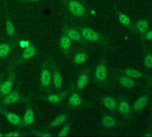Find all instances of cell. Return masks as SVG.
I'll list each match as a JSON object with an SVG mask.
<instances>
[{
  "instance_id": "603a6c76",
  "label": "cell",
  "mask_w": 152,
  "mask_h": 137,
  "mask_svg": "<svg viewBox=\"0 0 152 137\" xmlns=\"http://www.w3.org/2000/svg\"><path fill=\"white\" fill-rule=\"evenodd\" d=\"M11 51V48L8 44H0V57L7 56Z\"/></svg>"
},
{
  "instance_id": "d6a6232c",
  "label": "cell",
  "mask_w": 152,
  "mask_h": 137,
  "mask_svg": "<svg viewBox=\"0 0 152 137\" xmlns=\"http://www.w3.org/2000/svg\"><path fill=\"white\" fill-rule=\"evenodd\" d=\"M0 136H2V133H0Z\"/></svg>"
},
{
  "instance_id": "7402d4cb",
  "label": "cell",
  "mask_w": 152,
  "mask_h": 137,
  "mask_svg": "<svg viewBox=\"0 0 152 137\" xmlns=\"http://www.w3.org/2000/svg\"><path fill=\"white\" fill-rule=\"evenodd\" d=\"M124 72L127 76H129L132 79L133 78H140L142 75V73H140V71L135 70V69H125Z\"/></svg>"
},
{
  "instance_id": "9a60e30c",
  "label": "cell",
  "mask_w": 152,
  "mask_h": 137,
  "mask_svg": "<svg viewBox=\"0 0 152 137\" xmlns=\"http://www.w3.org/2000/svg\"><path fill=\"white\" fill-rule=\"evenodd\" d=\"M68 102H69V104L71 106L77 107L82 103V99H81V97H80V95L78 93H73L72 95H71Z\"/></svg>"
},
{
  "instance_id": "4316f807",
  "label": "cell",
  "mask_w": 152,
  "mask_h": 137,
  "mask_svg": "<svg viewBox=\"0 0 152 137\" xmlns=\"http://www.w3.org/2000/svg\"><path fill=\"white\" fill-rule=\"evenodd\" d=\"M7 33L10 37H13L15 34V28L11 21L7 22Z\"/></svg>"
},
{
  "instance_id": "277c9868",
  "label": "cell",
  "mask_w": 152,
  "mask_h": 137,
  "mask_svg": "<svg viewBox=\"0 0 152 137\" xmlns=\"http://www.w3.org/2000/svg\"><path fill=\"white\" fill-rule=\"evenodd\" d=\"M40 82L45 87H48L51 83V73L48 68H43L40 73Z\"/></svg>"
},
{
  "instance_id": "d4e9b609",
  "label": "cell",
  "mask_w": 152,
  "mask_h": 137,
  "mask_svg": "<svg viewBox=\"0 0 152 137\" xmlns=\"http://www.w3.org/2000/svg\"><path fill=\"white\" fill-rule=\"evenodd\" d=\"M64 94H60V95H56V94H50L48 96V100L53 104H57L61 101L62 98H63Z\"/></svg>"
},
{
  "instance_id": "f546056e",
  "label": "cell",
  "mask_w": 152,
  "mask_h": 137,
  "mask_svg": "<svg viewBox=\"0 0 152 137\" xmlns=\"http://www.w3.org/2000/svg\"><path fill=\"white\" fill-rule=\"evenodd\" d=\"M6 136H8V137H17V136H20V134L18 133H15V132H11V133H8L7 134H6Z\"/></svg>"
},
{
  "instance_id": "e0dca14e",
  "label": "cell",
  "mask_w": 152,
  "mask_h": 137,
  "mask_svg": "<svg viewBox=\"0 0 152 137\" xmlns=\"http://www.w3.org/2000/svg\"><path fill=\"white\" fill-rule=\"evenodd\" d=\"M88 81H89V76H88V75L83 74L82 75H80V77H79V79H78V84H77L78 88L81 89V90L84 89V88L86 87L87 84H88Z\"/></svg>"
},
{
  "instance_id": "cb8c5ba5",
  "label": "cell",
  "mask_w": 152,
  "mask_h": 137,
  "mask_svg": "<svg viewBox=\"0 0 152 137\" xmlns=\"http://www.w3.org/2000/svg\"><path fill=\"white\" fill-rule=\"evenodd\" d=\"M87 60V55L84 52L78 53L74 56V62L76 64H83Z\"/></svg>"
},
{
  "instance_id": "5b68a950",
  "label": "cell",
  "mask_w": 152,
  "mask_h": 137,
  "mask_svg": "<svg viewBox=\"0 0 152 137\" xmlns=\"http://www.w3.org/2000/svg\"><path fill=\"white\" fill-rule=\"evenodd\" d=\"M6 116H7V119L8 120V122L12 125H22L23 123V120L19 117L15 113H12V112H7L6 113Z\"/></svg>"
},
{
  "instance_id": "83f0119b",
  "label": "cell",
  "mask_w": 152,
  "mask_h": 137,
  "mask_svg": "<svg viewBox=\"0 0 152 137\" xmlns=\"http://www.w3.org/2000/svg\"><path fill=\"white\" fill-rule=\"evenodd\" d=\"M144 64L147 68H152V55H147L145 56Z\"/></svg>"
},
{
  "instance_id": "1f68e13d",
  "label": "cell",
  "mask_w": 152,
  "mask_h": 137,
  "mask_svg": "<svg viewBox=\"0 0 152 137\" xmlns=\"http://www.w3.org/2000/svg\"><path fill=\"white\" fill-rule=\"evenodd\" d=\"M31 1H39V0H31Z\"/></svg>"
},
{
  "instance_id": "d6986e66",
  "label": "cell",
  "mask_w": 152,
  "mask_h": 137,
  "mask_svg": "<svg viewBox=\"0 0 152 137\" xmlns=\"http://www.w3.org/2000/svg\"><path fill=\"white\" fill-rule=\"evenodd\" d=\"M35 52H36V49L34 48V46L32 45H30L27 47V48L24 50V52L23 53V57L24 59H28L31 56H33L35 55Z\"/></svg>"
},
{
  "instance_id": "30bf717a",
  "label": "cell",
  "mask_w": 152,
  "mask_h": 137,
  "mask_svg": "<svg viewBox=\"0 0 152 137\" xmlns=\"http://www.w3.org/2000/svg\"><path fill=\"white\" fill-rule=\"evenodd\" d=\"M103 104L105 105L106 108H107L111 111H114L117 108V102L112 97H106V98H104Z\"/></svg>"
},
{
  "instance_id": "7c38bea8",
  "label": "cell",
  "mask_w": 152,
  "mask_h": 137,
  "mask_svg": "<svg viewBox=\"0 0 152 137\" xmlns=\"http://www.w3.org/2000/svg\"><path fill=\"white\" fill-rule=\"evenodd\" d=\"M118 110L121 114H123L124 116H127L130 112V105L127 101L125 100H122L120 103H119V106H118Z\"/></svg>"
},
{
  "instance_id": "4fadbf2b",
  "label": "cell",
  "mask_w": 152,
  "mask_h": 137,
  "mask_svg": "<svg viewBox=\"0 0 152 137\" xmlns=\"http://www.w3.org/2000/svg\"><path fill=\"white\" fill-rule=\"evenodd\" d=\"M101 123H102L103 126L107 127V128L113 127V126L115 125V118H114L113 116H104V117L101 119Z\"/></svg>"
},
{
  "instance_id": "6da1fadb",
  "label": "cell",
  "mask_w": 152,
  "mask_h": 137,
  "mask_svg": "<svg viewBox=\"0 0 152 137\" xmlns=\"http://www.w3.org/2000/svg\"><path fill=\"white\" fill-rule=\"evenodd\" d=\"M68 9L76 17H82L85 14L84 7L76 0H71L68 4Z\"/></svg>"
},
{
  "instance_id": "484cf974",
  "label": "cell",
  "mask_w": 152,
  "mask_h": 137,
  "mask_svg": "<svg viewBox=\"0 0 152 137\" xmlns=\"http://www.w3.org/2000/svg\"><path fill=\"white\" fill-rule=\"evenodd\" d=\"M118 19H119V22L124 26H129L131 23V19L129 18V16H127L124 14H119Z\"/></svg>"
},
{
  "instance_id": "ffe728a7",
  "label": "cell",
  "mask_w": 152,
  "mask_h": 137,
  "mask_svg": "<svg viewBox=\"0 0 152 137\" xmlns=\"http://www.w3.org/2000/svg\"><path fill=\"white\" fill-rule=\"evenodd\" d=\"M60 45L64 50H67L71 47V40L66 35H62L60 38Z\"/></svg>"
},
{
  "instance_id": "ac0fdd59",
  "label": "cell",
  "mask_w": 152,
  "mask_h": 137,
  "mask_svg": "<svg viewBox=\"0 0 152 137\" xmlns=\"http://www.w3.org/2000/svg\"><path fill=\"white\" fill-rule=\"evenodd\" d=\"M53 84L55 85V87L56 89H59L62 87L63 84V78L61 76V75L58 72H55L54 75H53Z\"/></svg>"
},
{
  "instance_id": "52a82bcc",
  "label": "cell",
  "mask_w": 152,
  "mask_h": 137,
  "mask_svg": "<svg viewBox=\"0 0 152 137\" xmlns=\"http://www.w3.org/2000/svg\"><path fill=\"white\" fill-rule=\"evenodd\" d=\"M21 98V95L17 92H13V93H9L7 95V97L4 99L3 100V103L5 105H12V104H15Z\"/></svg>"
},
{
  "instance_id": "4dcf8cb0",
  "label": "cell",
  "mask_w": 152,
  "mask_h": 137,
  "mask_svg": "<svg viewBox=\"0 0 152 137\" xmlns=\"http://www.w3.org/2000/svg\"><path fill=\"white\" fill-rule=\"evenodd\" d=\"M146 39L148 40H152V31L148 32V33L146 34Z\"/></svg>"
},
{
  "instance_id": "44dd1931",
  "label": "cell",
  "mask_w": 152,
  "mask_h": 137,
  "mask_svg": "<svg viewBox=\"0 0 152 137\" xmlns=\"http://www.w3.org/2000/svg\"><path fill=\"white\" fill-rule=\"evenodd\" d=\"M66 120V116L65 115H60L58 116L56 118H55L51 123H50V126L51 127H56V126H58L62 124H64Z\"/></svg>"
},
{
  "instance_id": "836d02e7",
  "label": "cell",
  "mask_w": 152,
  "mask_h": 137,
  "mask_svg": "<svg viewBox=\"0 0 152 137\" xmlns=\"http://www.w3.org/2000/svg\"><path fill=\"white\" fill-rule=\"evenodd\" d=\"M0 87H1V84H0Z\"/></svg>"
},
{
  "instance_id": "8992f818",
  "label": "cell",
  "mask_w": 152,
  "mask_h": 137,
  "mask_svg": "<svg viewBox=\"0 0 152 137\" xmlns=\"http://www.w3.org/2000/svg\"><path fill=\"white\" fill-rule=\"evenodd\" d=\"M12 88H13V79H12V77H10L1 84L0 91H1V93L3 95H7L11 92Z\"/></svg>"
},
{
  "instance_id": "ba28073f",
  "label": "cell",
  "mask_w": 152,
  "mask_h": 137,
  "mask_svg": "<svg viewBox=\"0 0 152 137\" xmlns=\"http://www.w3.org/2000/svg\"><path fill=\"white\" fill-rule=\"evenodd\" d=\"M23 120V123L25 125H32V124L35 123V121H36L35 115H34V113H33V111H32V109L31 108L26 110Z\"/></svg>"
},
{
  "instance_id": "7a4b0ae2",
  "label": "cell",
  "mask_w": 152,
  "mask_h": 137,
  "mask_svg": "<svg viewBox=\"0 0 152 137\" xmlns=\"http://www.w3.org/2000/svg\"><path fill=\"white\" fill-rule=\"evenodd\" d=\"M82 36L89 41H97L100 39L99 34L91 28H83L81 30Z\"/></svg>"
},
{
  "instance_id": "3957f363",
  "label": "cell",
  "mask_w": 152,
  "mask_h": 137,
  "mask_svg": "<svg viewBox=\"0 0 152 137\" xmlns=\"http://www.w3.org/2000/svg\"><path fill=\"white\" fill-rule=\"evenodd\" d=\"M107 76V67L104 64H99L95 71V77L97 78V80H99V82H104L106 81Z\"/></svg>"
},
{
  "instance_id": "8fae6325",
  "label": "cell",
  "mask_w": 152,
  "mask_h": 137,
  "mask_svg": "<svg viewBox=\"0 0 152 137\" xmlns=\"http://www.w3.org/2000/svg\"><path fill=\"white\" fill-rule=\"evenodd\" d=\"M119 83H120L123 86H124V87H126V88H132V87H133V86L135 85V84H134L132 78L127 76V75H126V76H122V77H120Z\"/></svg>"
},
{
  "instance_id": "2e32d148",
  "label": "cell",
  "mask_w": 152,
  "mask_h": 137,
  "mask_svg": "<svg viewBox=\"0 0 152 137\" xmlns=\"http://www.w3.org/2000/svg\"><path fill=\"white\" fill-rule=\"evenodd\" d=\"M66 36L70 40H74V41H81L82 40V37H81L80 33L77 31H75V30H69V31H67Z\"/></svg>"
},
{
  "instance_id": "5bb4252c",
  "label": "cell",
  "mask_w": 152,
  "mask_h": 137,
  "mask_svg": "<svg viewBox=\"0 0 152 137\" xmlns=\"http://www.w3.org/2000/svg\"><path fill=\"white\" fill-rule=\"evenodd\" d=\"M136 27H137V30L139 31V32L140 34H145L148 31V23L146 20L140 21L136 23Z\"/></svg>"
},
{
  "instance_id": "9c48e42d",
  "label": "cell",
  "mask_w": 152,
  "mask_h": 137,
  "mask_svg": "<svg viewBox=\"0 0 152 137\" xmlns=\"http://www.w3.org/2000/svg\"><path fill=\"white\" fill-rule=\"evenodd\" d=\"M148 102V99L147 96H141L134 103H133V108L135 110H140L146 107V105Z\"/></svg>"
},
{
  "instance_id": "f1b7e54d",
  "label": "cell",
  "mask_w": 152,
  "mask_h": 137,
  "mask_svg": "<svg viewBox=\"0 0 152 137\" xmlns=\"http://www.w3.org/2000/svg\"><path fill=\"white\" fill-rule=\"evenodd\" d=\"M69 130H70V125H66L64 126V128L61 130V132H60V133L58 134V136H59V137H64V136H66V135L68 134V133H69Z\"/></svg>"
}]
</instances>
